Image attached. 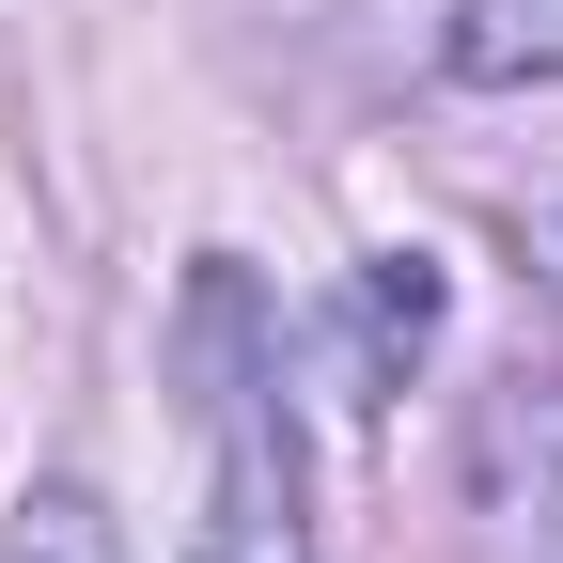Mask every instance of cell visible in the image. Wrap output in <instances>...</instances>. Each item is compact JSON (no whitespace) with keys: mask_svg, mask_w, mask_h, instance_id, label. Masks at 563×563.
<instances>
[{"mask_svg":"<svg viewBox=\"0 0 563 563\" xmlns=\"http://www.w3.org/2000/svg\"><path fill=\"white\" fill-rule=\"evenodd\" d=\"M188 376H203V501H188V563H313V501H298V407H282L266 313L235 266L188 282Z\"/></svg>","mask_w":563,"mask_h":563,"instance_id":"obj_1","label":"cell"},{"mask_svg":"<svg viewBox=\"0 0 563 563\" xmlns=\"http://www.w3.org/2000/svg\"><path fill=\"white\" fill-rule=\"evenodd\" d=\"M485 470H501V517H517V548L532 563H563V391H501L485 407Z\"/></svg>","mask_w":563,"mask_h":563,"instance_id":"obj_2","label":"cell"},{"mask_svg":"<svg viewBox=\"0 0 563 563\" xmlns=\"http://www.w3.org/2000/svg\"><path fill=\"white\" fill-rule=\"evenodd\" d=\"M439 79H470V95L563 79V0H454L439 16Z\"/></svg>","mask_w":563,"mask_h":563,"instance_id":"obj_3","label":"cell"},{"mask_svg":"<svg viewBox=\"0 0 563 563\" xmlns=\"http://www.w3.org/2000/svg\"><path fill=\"white\" fill-rule=\"evenodd\" d=\"M0 563H125V532H110V501L79 470H47V485H16V517H0Z\"/></svg>","mask_w":563,"mask_h":563,"instance_id":"obj_4","label":"cell"}]
</instances>
